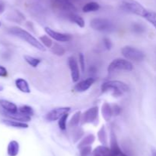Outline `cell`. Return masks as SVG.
Returning a JSON list of instances; mask_svg holds the SVG:
<instances>
[{"label":"cell","mask_w":156,"mask_h":156,"mask_svg":"<svg viewBox=\"0 0 156 156\" xmlns=\"http://www.w3.org/2000/svg\"><path fill=\"white\" fill-rule=\"evenodd\" d=\"M122 55L126 59L130 61L140 62L143 61L145 58V54L140 49L131 46H125L121 49Z\"/></svg>","instance_id":"8992f818"},{"label":"cell","mask_w":156,"mask_h":156,"mask_svg":"<svg viewBox=\"0 0 156 156\" xmlns=\"http://www.w3.org/2000/svg\"><path fill=\"white\" fill-rule=\"evenodd\" d=\"M133 70V65L127 59L123 58H116L113 60L108 67V71L109 73L117 71L130 72Z\"/></svg>","instance_id":"3957f363"},{"label":"cell","mask_w":156,"mask_h":156,"mask_svg":"<svg viewBox=\"0 0 156 156\" xmlns=\"http://www.w3.org/2000/svg\"><path fill=\"white\" fill-rule=\"evenodd\" d=\"M152 156H156V150L155 149L152 150Z\"/></svg>","instance_id":"f35d334b"},{"label":"cell","mask_w":156,"mask_h":156,"mask_svg":"<svg viewBox=\"0 0 156 156\" xmlns=\"http://www.w3.org/2000/svg\"><path fill=\"white\" fill-rule=\"evenodd\" d=\"M7 151L9 156H16L19 152V144H18V142L15 140L11 141L8 145Z\"/></svg>","instance_id":"d6986e66"},{"label":"cell","mask_w":156,"mask_h":156,"mask_svg":"<svg viewBox=\"0 0 156 156\" xmlns=\"http://www.w3.org/2000/svg\"><path fill=\"white\" fill-rule=\"evenodd\" d=\"M144 18L149 21V23L152 24L156 29V12H149L148 11L147 13L144 16Z\"/></svg>","instance_id":"f1b7e54d"},{"label":"cell","mask_w":156,"mask_h":156,"mask_svg":"<svg viewBox=\"0 0 156 156\" xmlns=\"http://www.w3.org/2000/svg\"><path fill=\"white\" fill-rule=\"evenodd\" d=\"M70 110H71L70 107H57L47 113L45 118L49 122H54L59 120L63 115L69 113Z\"/></svg>","instance_id":"52a82bcc"},{"label":"cell","mask_w":156,"mask_h":156,"mask_svg":"<svg viewBox=\"0 0 156 156\" xmlns=\"http://www.w3.org/2000/svg\"><path fill=\"white\" fill-rule=\"evenodd\" d=\"M119 156H127V155H126V154H124V153L121 152V153H120V155H119Z\"/></svg>","instance_id":"ab89813d"},{"label":"cell","mask_w":156,"mask_h":156,"mask_svg":"<svg viewBox=\"0 0 156 156\" xmlns=\"http://www.w3.org/2000/svg\"><path fill=\"white\" fill-rule=\"evenodd\" d=\"M69 67L70 69V73H71V77L73 82H78L80 78V72H79V64L77 61L74 57H70L68 60Z\"/></svg>","instance_id":"8fae6325"},{"label":"cell","mask_w":156,"mask_h":156,"mask_svg":"<svg viewBox=\"0 0 156 156\" xmlns=\"http://www.w3.org/2000/svg\"><path fill=\"white\" fill-rule=\"evenodd\" d=\"M52 6L58 10L68 12L69 14L76 12V9L68 0H52Z\"/></svg>","instance_id":"ba28073f"},{"label":"cell","mask_w":156,"mask_h":156,"mask_svg":"<svg viewBox=\"0 0 156 156\" xmlns=\"http://www.w3.org/2000/svg\"><path fill=\"white\" fill-rule=\"evenodd\" d=\"M15 86L21 92L24 93H30V89L27 81L22 78H18L15 80Z\"/></svg>","instance_id":"ac0fdd59"},{"label":"cell","mask_w":156,"mask_h":156,"mask_svg":"<svg viewBox=\"0 0 156 156\" xmlns=\"http://www.w3.org/2000/svg\"><path fill=\"white\" fill-rule=\"evenodd\" d=\"M79 61L81 67V70H82V73H84L85 70V56H84V54L82 53H79Z\"/></svg>","instance_id":"d6a6232c"},{"label":"cell","mask_w":156,"mask_h":156,"mask_svg":"<svg viewBox=\"0 0 156 156\" xmlns=\"http://www.w3.org/2000/svg\"><path fill=\"white\" fill-rule=\"evenodd\" d=\"M2 90H3V87H2V86H0V91H2Z\"/></svg>","instance_id":"60d3db41"},{"label":"cell","mask_w":156,"mask_h":156,"mask_svg":"<svg viewBox=\"0 0 156 156\" xmlns=\"http://www.w3.org/2000/svg\"><path fill=\"white\" fill-rule=\"evenodd\" d=\"M0 106L2 111L5 113H16L18 112V108L14 102L6 99H0Z\"/></svg>","instance_id":"4fadbf2b"},{"label":"cell","mask_w":156,"mask_h":156,"mask_svg":"<svg viewBox=\"0 0 156 156\" xmlns=\"http://www.w3.org/2000/svg\"><path fill=\"white\" fill-rule=\"evenodd\" d=\"M9 34L15 37H18L20 39L23 40L25 42H27V44L31 45L32 47L41 50V51H45L46 50L45 47L43 45L41 41H38L31 34H30L28 32L21 28L18 27V26H14V27L10 28L9 29Z\"/></svg>","instance_id":"6da1fadb"},{"label":"cell","mask_w":156,"mask_h":156,"mask_svg":"<svg viewBox=\"0 0 156 156\" xmlns=\"http://www.w3.org/2000/svg\"><path fill=\"white\" fill-rule=\"evenodd\" d=\"M103 44L105 45V48L107 50H111V47H112V42L111 41V40L108 38H105L103 39Z\"/></svg>","instance_id":"836d02e7"},{"label":"cell","mask_w":156,"mask_h":156,"mask_svg":"<svg viewBox=\"0 0 156 156\" xmlns=\"http://www.w3.org/2000/svg\"><path fill=\"white\" fill-rule=\"evenodd\" d=\"M68 18L72 22H74L75 24H77L79 27L80 28H84L85 25V21H84L83 18L80 16V15H76V13L73 12V13H70L68 15Z\"/></svg>","instance_id":"ffe728a7"},{"label":"cell","mask_w":156,"mask_h":156,"mask_svg":"<svg viewBox=\"0 0 156 156\" xmlns=\"http://www.w3.org/2000/svg\"><path fill=\"white\" fill-rule=\"evenodd\" d=\"M18 112L21 113V114H24L25 115V116H30V117H31V116L34 115V113L33 108H32L31 106H27V105H24V106H22L19 107V108H18Z\"/></svg>","instance_id":"83f0119b"},{"label":"cell","mask_w":156,"mask_h":156,"mask_svg":"<svg viewBox=\"0 0 156 156\" xmlns=\"http://www.w3.org/2000/svg\"><path fill=\"white\" fill-rule=\"evenodd\" d=\"M111 107H112L113 115H114V116H118L120 113V112H121V108L118 105H117V104L111 105Z\"/></svg>","instance_id":"d590c367"},{"label":"cell","mask_w":156,"mask_h":156,"mask_svg":"<svg viewBox=\"0 0 156 156\" xmlns=\"http://www.w3.org/2000/svg\"><path fill=\"white\" fill-rule=\"evenodd\" d=\"M7 76L8 71L6 70V68L3 67V66L0 65V76H2V77H5Z\"/></svg>","instance_id":"8d00e7d4"},{"label":"cell","mask_w":156,"mask_h":156,"mask_svg":"<svg viewBox=\"0 0 156 156\" xmlns=\"http://www.w3.org/2000/svg\"><path fill=\"white\" fill-rule=\"evenodd\" d=\"M2 122L8 126L13 127L16 128H28V124L26 122H19V121L12 120V119H2Z\"/></svg>","instance_id":"2e32d148"},{"label":"cell","mask_w":156,"mask_h":156,"mask_svg":"<svg viewBox=\"0 0 156 156\" xmlns=\"http://www.w3.org/2000/svg\"><path fill=\"white\" fill-rule=\"evenodd\" d=\"M82 119V113L80 111H77L73 114L71 120L69 121V125L71 127H77Z\"/></svg>","instance_id":"484cf974"},{"label":"cell","mask_w":156,"mask_h":156,"mask_svg":"<svg viewBox=\"0 0 156 156\" xmlns=\"http://www.w3.org/2000/svg\"><path fill=\"white\" fill-rule=\"evenodd\" d=\"M1 25H2V23H1V21H0V27H1Z\"/></svg>","instance_id":"7bdbcfd3"},{"label":"cell","mask_w":156,"mask_h":156,"mask_svg":"<svg viewBox=\"0 0 156 156\" xmlns=\"http://www.w3.org/2000/svg\"><path fill=\"white\" fill-rule=\"evenodd\" d=\"M91 146H85L83 148H80V155L81 156H89L91 153Z\"/></svg>","instance_id":"1f68e13d"},{"label":"cell","mask_w":156,"mask_h":156,"mask_svg":"<svg viewBox=\"0 0 156 156\" xmlns=\"http://www.w3.org/2000/svg\"><path fill=\"white\" fill-rule=\"evenodd\" d=\"M40 41L43 44V45L46 47H49V48H51L52 46H53V41L50 38V36H47V35H42V36L40 38Z\"/></svg>","instance_id":"f546056e"},{"label":"cell","mask_w":156,"mask_h":156,"mask_svg":"<svg viewBox=\"0 0 156 156\" xmlns=\"http://www.w3.org/2000/svg\"><path fill=\"white\" fill-rule=\"evenodd\" d=\"M122 6L128 12L144 18L148 11L136 0H122Z\"/></svg>","instance_id":"5b68a950"},{"label":"cell","mask_w":156,"mask_h":156,"mask_svg":"<svg viewBox=\"0 0 156 156\" xmlns=\"http://www.w3.org/2000/svg\"><path fill=\"white\" fill-rule=\"evenodd\" d=\"M2 114H3V116L7 117L8 119H12V120L19 121V122H30V119H31V117L25 116V115L24 114H21V113H19V112H18V113H5V112H2Z\"/></svg>","instance_id":"5bb4252c"},{"label":"cell","mask_w":156,"mask_h":156,"mask_svg":"<svg viewBox=\"0 0 156 156\" xmlns=\"http://www.w3.org/2000/svg\"><path fill=\"white\" fill-rule=\"evenodd\" d=\"M5 9V4L2 2H0V14H2V13H3V12H4Z\"/></svg>","instance_id":"74e56055"},{"label":"cell","mask_w":156,"mask_h":156,"mask_svg":"<svg viewBox=\"0 0 156 156\" xmlns=\"http://www.w3.org/2000/svg\"><path fill=\"white\" fill-rule=\"evenodd\" d=\"M98 138L99 142L102 144V145L107 146V145H108V134H107L105 125H102L101 128L99 129L98 132Z\"/></svg>","instance_id":"7402d4cb"},{"label":"cell","mask_w":156,"mask_h":156,"mask_svg":"<svg viewBox=\"0 0 156 156\" xmlns=\"http://www.w3.org/2000/svg\"><path fill=\"white\" fill-rule=\"evenodd\" d=\"M24 59L27 64L32 67H37L40 64H41V61L39 58H34V57L30 56V55H24Z\"/></svg>","instance_id":"d4e9b609"},{"label":"cell","mask_w":156,"mask_h":156,"mask_svg":"<svg viewBox=\"0 0 156 156\" xmlns=\"http://www.w3.org/2000/svg\"><path fill=\"white\" fill-rule=\"evenodd\" d=\"M94 153L98 154L100 156H113L111 149H110L108 147L105 146V145L98 146L97 148L94 150Z\"/></svg>","instance_id":"603a6c76"},{"label":"cell","mask_w":156,"mask_h":156,"mask_svg":"<svg viewBox=\"0 0 156 156\" xmlns=\"http://www.w3.org/2000/svg\"><path fill=\"white\" fill-rule=\"evenodd\" d=\"M52 51L54 54L57 55V56H62V55L65 54L66 53V49L64 48L62 46H61L60 44H57V43H55L52 46Z\"/></svg>","instance_id":"4316f807"},{"label":"cell","mask_w":156,"mask_h":156,"mask_svg":"<svg viewBox=\"0 0 156 156\" xmlns=\"http://www.w3.org/2000/svg\"><path fill=\"white\" fill-rule=\"evenodd\" d=\"M101 113L105 120L109 122L113 116V110L111 105H110L108 102H105L101 106Z\"/></svg>","instance_id":"e0dca14e"},{"label":"cell","mask_w":156,"mask_h":156,"mask_svg":"<svg viewBox=\"0 0 156 156\" xmlns=\"http://www.w3.org/2000/svg\"><path fill=\"white\" fill-rule=\"evenodd\" d=\"M94 82H95V79L94 77H88L76 84L74 87V90L79 93H82V92L88 90L94 84Z\"/></svg>","instance_id":"7c38bea8"},{"label":"cell","mask_w":156,"mask_h":156,"mask_svg":"<svg viewBox=\"0 0 156 156\" xmlns=\"http://www.w3.org/2000/svg\"><path fill=\"white\" fill-rule=\"evenodd\" d=\"M110 142H111V148H110V149H111L113 156L120 155L122 151L120 146H119L118 142H117L115 133L114 132L113 130H111V140H110Z\"/></svg>","instance_id":"9a60e30c"},{"label":"cell","mask_w":156,"mask_h":156,"mask_svg":"<svg viewBox=\"0 0 156 156\" xmlns=\"http://www.w3.org/2000/svg\"><path fill=\"white\" fill-rule=\"evenodd\" d=\"M133 30L136 33H141L144 31V28L143 27V25L140 24H134L133 25Z\"/></svg>","instance_id":"e575fe53"},{"label":"cell","mask_w":156,"mask_h":156,"mask_svg":"<svg viewBox=\"0 0 156 156\" xmlns=\"http://www.w3.org/2000/svg\"><path fill=\"white\" fill-rule=\"evenodd\" d=\"M44 31L47 33V35L50 36V38L56 40V41H61V42H67V41H69L73 38V37L69 35V34L60 33V32H56V31L53 30V29L48 27L45 28Z\"/></svg>","instance_id":"9c48e42d"},{"label":"cell","mask_w":156,"mask_h":156,"mask_svg":"<svg viewBox=\"0 0 156 156\" xmlns=\"http://www.w3.org/2000/svg\"><path fill=\"white\" fill-rule=\"evenodd\" d=\"M102 93L111 91L114 97L120 96L129 90V86L124 82L120 80H109L103 83L101 87Z\"/></svg>","instance_id":"7a4b0ae2"},{"label":"cell","mask_w":156,"mask_h":156,"mask_svg":"<svg viewBox=\"0 0 156 156\" xmlns=\"http://www.w3.org/2000/svg\"><path fill=\"white\" fill-rule=\"evenodd\" d=\"M94 140H95V136L93 134H89L88 136H85L84 139H82L78 145V148H82L85 146H88V145H91L94 143Z\"/></svg>","instance_id":"44dd1931"},{"label":"cell","mask_w":156,"mask_h":156,"mask_svg":"<svg viewBox=\"0 0 156 156\" xmlns=\"http://www.w3.org/2000/svg\"><path fill=\"white\" fill-rule=\"evenodd\" d=\"M99 9H100V5L98 2H91L87 3L82 8V11L85 12V13L96 12V11L99 10Z\"/></svg>","instance_id":"cb8c5ba5"},{"label":"cell","mask_w":156,"mask_h":156,"mask_svg":"<svg viewBox=\"0 0 156 156\" xmlns=\"http://www.w3.org/2000/svg\"><path fill=\"white\" fill-rule=\"evenodd\" d=\"M94 156H100V155H98V154H95V153H94Z\"/></svg>","instance_id":"b9f144b4"},{"label":"cell","mask_w":156,"mask_h":156,"mask_svg":"<svg viewBox=\"0 0 156 156\" xmlns=\"http://www.w3.org/2000/svg\"><path fill=\"white\" fill-rule=\"evenodd\" d=\"M69 117V113H66V114L63 115L60 119L58 121V125H59V128L62 131H65L66 129V122L67 119H68Z\"/></svg>","instance_id":"4dcf8cb0"},{"label":"cell","mask_w":156,"mask_h":156,"mask_svg":"<svg viewBox=\"0 0 156 156\" xmlns=\"http://www.w3.org/2000/svg\"><path fill=\"white\" fill-rule=\"evenodd\" d=\"M90 26L94 30L101 32H112L115 28L111 21L108 18H95L90 21Z\"/></svg>","instance_id":"277c9868"},{"label":"cell","mask_w":156,"mask_h":156,"mask_svg":"<svg viewBox=\"0 0 156 156\" xmlns=\"http://www.w3.org/2000/svg\"><path fill=\"white\" fill-rule=\"evenodd\" d=\"M98 116V107L94 106L87 110L82 115V120L83 123H93L95 122Z\"/></svg>","instance_id":"30bf717a"}]
</instances>
